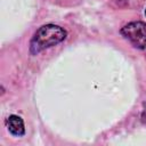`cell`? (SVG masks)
I'll return each mask as SVG.
<instances>
[{"label": "cell", "mask_w": 146, "mask_h": 146, "mask_svg": "<svg viewBox=\"0 0 146 146\" xmlns=\"http://www.w3.org/2000/svg\"><path fill=\"white\" fill-rule=\"evenodd\" d=\"M67 36L64 27L56 24H44L40 26L30 41V54L38 55L41 51L57 46Z\"/></svg>", "instance_id": "6da1fadb"}, {"label": "cell", "mask_w": 146, "mask_h": 146, "mask_svg": "<svg viewBox=\"0 0 146 146\" xmlns=\"http://www.w3.org/2000/svg\"><path fill=\"white\" fill-rule=\"evenodd\" d=\"M120 33L137 49H146V23L135 21L125 24Z\"/></svg>", "instance_id": "7a4b0ae2"}, {"label": "cell", "mask_w": 146, "mask_h": 146, "mask_svg": "<svg viewBox=\"0 0 146 146\" xmlns=\"http://www.w3.org/2000/svg\"><path fill=\"white\" fill-rule=\"evenodd\" d=\"M6 125L7 129L9 130V132L13 136L16 137H22L25 135V125H24V121L21 116L16 115V114H11L7 117L6 120Z\"/></svg>", "instance_id": "3957f363"}, {"label": "cell", "mask_w": 146, "mask_h": 146, "mask_svg": "<svg viewBox=\"0 0 146 146\" xmlns=\"http://www.w3.org/2000/svg\"><path fill=\"white\" fill-rule=\"evenodd\" d=\"M140 119H141V122L146 124V110L143 111V113H141V115H140Z\"/></svg>", "instance_id": "277c9868"}, {"label": "cell", "mask_w": 146, "mask_h": 146, "mask_svg": "<svg viewBox=\"0 0 146 146\" xmlns=\"http://www.w3.org/2000/svg\"><path fill=\"white\" fill-rule=\"evenodd\" d=\"M145 16H146V9H145Z\"/></svg>", "instance_id": "5b68a950"}]
</instances>
